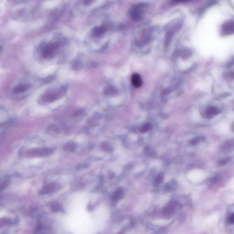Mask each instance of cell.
<instances>
[{"mask_svg":"<svg viewBox=\"0 0 234 234\" xmlns=\"http://www.w3.org/2000/svg\"><path fill=\"white\" fill-rule=\"evenodd\" d=\"M231 76L232 78H233V79H234V71H233L232 72H231Z\"/></svg>","mask_w":234,"mask_h":234,"instance_id":"cell-22","label":"cell"},{"mask_svg":"<svg viewBox=\"0 0 234 234\" xmlns=\"http://www.w3.org/2000/svg\"><path fill=\"white\" fill-rule=\"evenodd\" d=\"M67 91L66 86L61 87L57 91H49L44 93L41 97V101L44 103L53 102L64 96Z\"/></svg>","mask_w":234,"mask_h":234,"instance_id":"cell-3","label":"cell"},{"mask_svg":"<svg viewBox=\"0 0 234 234\" xmlns=\"http://www.w3.org/2000/svg\"><path fill=\"white\" fill-rule=\"evenodd\" d=\"M232 131H233L234 132V122L232 124Z\"/></svg>","mask_w":234,"mask_h":234,"instance_id":"cell-23","label":"cell"},{"mask_svg":"<svg viewBox=\"0 0 234 234\" xmlns=\"http://www.w3.org/2000/svg\"><path fill=\"white\" fill-rule=\"evenodd\" d=\"M88 167V164H86V163H83V164H79V165L77 166L76 168L77 169H81L86 168Z\"/></svg>","mask_w":234,"mask_h":234,"instance_id":"cell-18","label":"cell"},{"mask_svg":"<svg viewBox=\"0 0 234 234\" xmlns=\"http://www.w3.org/2000/svg\"><path fill=\"white\" fill-rule=\"evenodd\" d=\"M131 82L133 86L136 88L140 87L142 84V79L138 74L135 73L132 75Z\"/></svg>","mask_w":234,"mask_h":234,"instance_id":"cell-10","label":"cell"},{"mask_svg":"<svg viewBox=\"0 0 234 234\" xmlns=\"http://www.w3.org/2000/svg\"><path fill=\"white\" fill-rule=\"evenodd\" d=\"M53 152L54 150L51 148H38L27 151L26 155L29 157H44L50 155Z\"/></svg>","mask_w":234,"mask_h":234,"instance_id":"cell-4","label":"cell"},{"mask_svg":"<svg viewBox=\"0 0 234 234\" xmlns=\"http://www.w3.org/2000/svg\"><path fill=\"white\" fill-rule=\"evenodd\" d=\"M77 148L76 144L74 142H69L63 146V149L67 151L74 152Z\"/></svg>","mask_w":234,"mask_h":234,"instance_id":"cell-11","label":"cell"},{"mask_svg":"<svg viewBox=\"0 0 234 234\" xmlns=\"http://www.w3.org/2000/svg\"><path fill=\"white\" fill-rule=\"evenodd\" d=\"M51 208L54 212H58L61 209V206L60 204L57 203H53L51 204L50 207Z\"/></svg>","mask_w":234,"mask_h":234,"instance_id":"cell-14","label":"cell"},{"mask_svg":"<svg viewBox=\"0 0 234 234\" xmlns=\"http://www.w3.org/2000/svg\"><path fill=\"white\" fill-rule=\"evenodd\" d=\"M67 40L64 38H60L54 42H49L44 44L40 48V54L45 58H53L58 48L66 45Z\"/></svg>","mask_w":234,"mask_h":234,"instance_id":"cell-1","label":"cell"},{"mask_svg":"<svg viewBox=\"0 0 234 234\" xmlns=\"http://www.w3.org/2000/svg\"><path fill=\"white\" fill-rule=\"evenodd\" d=\"M219 180V177L216 176L213 177L212 178V179H211V183L216 184V183H217L218 182Z\"/></svg>","mask_w":234,"mask_h":234,"instance_id":"cell-21","label":"cell"},{"mask_svg":"<svg viewBox=\"0 0 234 234\" xmlns=\"http://www.w3.org/2000/svg\"><path fill=\"white\" fill-rule=\"evenodd\" d=\"M151 129V125L150 123H147L143 125L139 129V131L141 133H144L149 131Z\"/></svg>","mask_w":234,"mask_h":234,"instance_id":"cell-12","label":"cell"},{"mask_svg":"<svg viewBox=\"0 0 234 234\" xmlns=\"http://www.w3.org/2000/svg\"><path fill=\"white\" fill-rule=\"evenodd\" d=\"M29 88V84L25 83H20L15 85L13 88V93L14 94L24 93Z\"/></svg>","mask_w":234,"mask_h":234,"instance_id":"cell-9","label":"cell"},{"mask_svg":"<svg viewBox=\"0 0 234 234\" xmlns=\"http://www.w3.org/2000/svg\"><path fill=\"white\" fill-rule=\"evenodd\" d=\"M204 137H197L193 139L192 140H191L190 143L192 145L194 146V145H197L199 142H201V141H204Z\"/></svg>","mask_w":234,"mask_h":234,"instance_id":"cell-13","label":"cell"},{"mask_svg":"<svg viewBox=\"0 0 234 234\" xmlns=\"http://www.w3.org/2000/svg\"><path fill=\"white\" fill-rule=\"evenodd\" d=\"M163 174L162 173L159 174L155 181H156V182H158V183H161V181L163 180Z\"/></svg>","mask_w":234,"mask_h":234,"instance_id":"cell-20","label":"cell"},{"mask_svg":"<svg viewBox=\"0 0 234 234\" xmlns=\"http://www.w3.org/2000/svg\"><path fill=\"white\" fill-rule=\"evenodd\" d=\"M1 222H2L4 224H6V225L11 224L13 223V222L11 220V219H9L8 218L4 219L3 220H2Z\"/></svg>","mask_w":234,"mask_h":234,"instance_id":"cell-17","label":"cell"},{"mask_svg":"<svg viewBox=\"0 0 234 234\" xmlns=\"http://www.w3.org/2000/svg\"><path fill=\"white\" fill-rule=\"evenodd\" d=\"M229 161H230V158L227 157V158H224V159L220 160L218 162V164L220 166H224V165H225L226 164H227L229 162Z\"/></svg>","mask_w":234,"mask_h":234,"instance_id":"cell-16","label":"cell"},{"mask_svg":"<svg viewBox=\"0 0 234 234\" xmlns=\"http://www.w3.org/2000/svg\"><path fill=\"white\" fill-rule=\"evenodd\" d=\"M8 184V182L7 181H5L3 183H2L1 186V190L2 191L5 188L7 187Z\"/></svg>","mask_w":234,"mask_h":234,"instance_id":"cell-19","label":"cell"},{"mask_svg":"<svg viewBox=\"0 0 234 234\" xmlns=\"http://www.w3.org/2000/svg\"><path fill=\"white\" fill-rule=\"evenodd\" d=\"M84 113V109H78V110H77V111H75V112L74 114H73V117L74 118H75V117L83 115Z\"/></svg>","mask_w":234,"mask_h":234,"instance_id":"cell-15","label":"cell"},{"mask_svg":"<svg viewBox=\"0 0 234 234\" xmlns=\"http://www.w3.org/2000/svg\"><path fill=\"white\" fill-rule=\"evenodd\" d=\"M58 188V186L56 184L54 183H50L44 186L42 189L39 191V193L40 195L50 194L52 192H54L55 190H57Z\"/></svg>","mask_w":234,"mask_h":234,"instance_id":"cell-7","label":"cell"},{"mask_svg":"<svg viewBox=\"0 0 234 234\" xmlns=\"http://www.w3.org/2000/svg\"><path fill=\"white\" fill-rule=\"evenodd\" d=\"M221 113L220 110L215 106H210L208 107L204 112V117L207 119H211L214 118Z\"/></svg>","mask_w":234,"mask_h":234,"instance_id":"cell-6","label":"cell"},{"mask_svg":"<svg viewBox=\"0 0 234 234\" xmlns=\"http://www.w3.org/2000/svg\"><path fill=\"white\" fill-rule=\"evenodd\" d=\"M221 151L224 153H229L234 151V139L224 142L221 147Z\"/></svg>","mask_w":234,"mask_h":234,"instance_id":"cell-8","label":"cell"},{"mask_svg":"<svg viewBox=\"0 0 234 234\" xmlns=\"http://www.w3.org/2000/svg\"><path fill=\"white\" fill-rule=\"evenodd\" d=\"M224 224L227 232L234 234V204L230 205L226 209Z\"/></svg>","mask_w":234,"mask_h":234,"instance_id":"cell-2","label":"cell"},{"mask_svg":"<svg viewBox=\"0 0 234 234\" xmlns=\"http://www.w3.org/2000/svg\"><path fill=\"white\" fill-rule=\"evenodd\" d=\"M221 33L224 36H228L234 34V20H229L223 24Z\"/></svg>","mask_w":234,"mask_h":234,"instance_id":"cell-5","label":"cell"}]
</instances>
